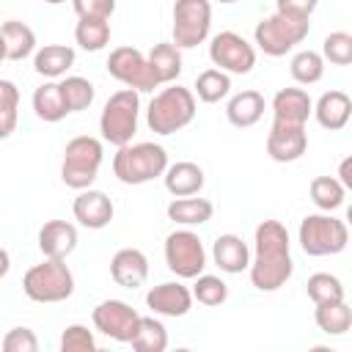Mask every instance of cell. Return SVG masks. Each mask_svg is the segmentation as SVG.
Returning <instances> with one entry per match:
<instances>
[{
	"label": "cell",
	"instance_id": "30bf717a",
	"mask_svg": "<svg viewBox=\"0 0 352 352\" xmlns=\"http://www.w3.org/2000/svg\"><path fill=\"white\" fill-rule=\"evenodd\" d=\"M212 28L209 0H176L173 3V44L179 50H192L206 41Z\"/></svg>",
	"mask_w": 352,
	"mask_h": 352
},
{
	"label": "cell",
	"instance_id": "8fae6325",
	"mask_svg": "<svg viewBox=\"0 0 352 352\" xmlns=\"http://www.w3.org/2000/svg\"><path fill=\"white\" fill-rule=\"evenodd\" d=\"M107 72H110V77H116L118 82H124L126 88H132L138 94L160 88V80L154 77L148 58L135 47H116L107 55Z\"/></svg>",
	"mask_w": 352,
	"mask_h": 352
},
{
	"label": "cell",
	"instance_id": "7c38bea8",
	"mask_svg": "<svg viewBox=\"0 0 352 352\" xmlns=\"http://www.w3.org/2000/svg\"><path fill=\"white\" fill-rule=\"evenodd\" d=\"M209 58L226 74H248L256 66V47L234 30H223L212 38Z\"/></svg>",
	"mask_w": 352,
	"mask_h": 352
},
{
	"label": "cell",
	"instance_id": "ac0fdd59",
	"mask_svg": "<svg viewBox=\"0 0 352 352\" xmlns=\"http://www.w3.org/2000/svg\"><path fill=\"white\" fill-rule=\"evenodd\" d=\"M77 248V228L66 220H47L38 228V250L44 258H66Z\"/></svg>",
	"mask_w": 352,
	"mask_h": 352
},
{
	"label": "cell",
	"instance_id": "5bb4252c",
	"mask_svg": "<svg viewBox=\"0 0 352 352\" xmlns=\"http://www.w3.org/2000/svg\"><path fill=\"white\" fill-rule=\"evenodd\" d=\"M308 148V132L302 124H280L272 121L267 132V154L275 162H294Z\"/></svg>",
	"mask_w": 352,
	"mask_h": 352
},
{
	"label": "cell",
	"instance_id": "603a6c76",
	"mask_svg": "<svg viewBox=\"0 0 352 352\" xmlns=\"http://www.w3.org/2000/svg\"><path fill=\"white\" fill-rule=\"evenodd\" d=\"M264 107H267L264 96H261L258 91L248 88V91H239V94H234V96L228 99V104H226V116H228V121H231L234 126L248 129V126H253V124L261 121Z\"/></svg>",
	"mask_w": 352,
	"mask_h": 352
},
{
	"label": "cell",
	"instance_id": "83f0119b",
	"mask_svg": "<svg viewBox=\"0 0 352 352\" xmlns=\"http://www.w3.org/2000/svg\"><path fill=\"white\" fill-rule=\"evenodd\" d=\"M33 113L47 121V124H55L60 118L69 116L66 110V102H63V94H60V85L55 80H47L44 85H38L33 91Z\"/></svg>",
	"mask_w": 352,
	"mask_h": 352
},
{
	"label": "cell",
	"instance_id": "cb8c5ba5",
	"mask_svg": "<svg viewBox=\"0 0 352 352\" xmlns=\"http://www.w3.org/2000/svg\"><path fill=\"white\" fill-rule=\"evenodd\" d=\"M72 66H74V50L66 44H44L33 55V69L47 80L63 77Z\"/></svg>",
	"mask_w": 352,
	"mask_h": 352
},
{
	"label": "cell",
	"instance_id": "d4e9b609",
	"mask_svg": "<svg viewBox=\"0 0 352 352\" xmlns=\"http://www.w3.org/2000/svg\"><path fill=\"white\" fill-rule=\"evenodd\" d=\"M212 214H214V206L209 198L184 195V198H173L168 204V220L179 223V226H204L212 220Z\"/></svg>",
	"mask_w": 352,
	"mask_h": 352
},
{
	"label": "cell",
	"instance_id": "e0dca14e",
	"mask_svg": "<svg viewBox=\"0 0 352 352\" xmlns=\"http://www.w3.org/2000/svg\"><path fill=\"white\" fill-rule=\"evenodd\" d=\"M110 275L124 289H138L148 278V258L138 248H121L110 261Z\"/></svg>",
	"mask_w": 352,
	"mask_h": 352
},
{
	"label": "cell",
	"instance_id": "2e32d148",
	"mask_svg": "<svg viewBox=\"0 0 352 352\" xmlns=\"http://www.w3.org/2000/svg\"><path fill=\"white\" fill-rule=\"evenodd\" d=\"M146 305L160 316H184L192 308V292L179 280H165L146 294Z\"/></svg>",
	"mask_w": 352,
	"mask_h": 352
},
{
	"label": "cell",
	"instance_id": "1f68e13d",
	"mask_svg": "<svg viewBox=\"0 0 352 352\" xmlns=\"http://www.w3.org/2000/svg\"><path fill=\"white\" fill-rule=\"evenodd\" d=\"M231 94V77L220 69H204L195 77V96L206 104H214Z\"/></svg>",
	"mask_w": 352,
	"mask_h": 352
},
{
	"label": "cell",
	"instance_id": "4316f807",
	"mask_svg": "<svg viewBox=\"0 0 352 352\" xmlns=\"http://www.w3.org/2000/svg\"><path fill=\"white\" fill-rule=\"evenodd\" d=\"M0 36L6 41V60H25L36 50V33L19 19L3 22L0 25Z\"/></svg>",
	"mask_w": 352,
	"mask_h": 352
},
{
	"label": "cell",
	"instance_id": "ba28073f",
	"mask_svg": "<svg viewBox=\"0 0 352 352\" xmlns=\"http://www.w3.org/2000/svg\"><path fill=\"white\" fill-rule=\"evenodd\" d=\"M297 242L308 256H336L349 242V228L330 212L305 214L297 231Z\"/></svg>",
	"mask_w": 352,
	"mask_h": 352
},
{
	"label": "cell",
	"instance_id": "ffe728a7",
	"mask_svg": "<svg viewBox=\"0 0 352 352\" xmlns=\"http://www.w3.org/2000/svg\"><path fill=\"white\" fill-rule=\"evenodd\" d=\"M212 258L214 264L228 272V275H236L242 270H248L250 264V248L248 242L239 236V234H220L212 245Z\"/></svg>",
	"mask_w": 352,
	"mask_h": 352
},
{
	"label": "cell",
	"instance_id": "7dc6e473",
	"mask_svg": "<svg viewBox=\"0 0 352 352\" xmlns=\"http://www.w3.org/2000/svg\"><path fill=\"white\" fill-rule=\"evenodd\" d=\"M41 3H47V6H60V3H66V0H41Z\"/></svg>",
	"mask_w": 352,
	"mask_h": 352
},
{
	"label": "cell",
	"instance_id": "e575fe53",
	"mask_svg": "<svg viewBox=\"0 0 352 352\" xmlns=\"http://www.w3.org/2000/svg\"><path fill=\"white\" fill-rule=\"evenodd\" d=\"M58 85H60V94H63V102H66V110L69 113H80V110H88L91 107L94 94H96L94 85H91V80L72 74V77H63Z\"/></svg>",
	"mask_w": 352,
	"mask_h": 352
},
{
	"label": "cell",
	"instance_id": "4fadbf2b",
	"mask_svg": "<svg viewBox=\"0 0 352 352\" xmlns=\"http://www.w3.org/2000/svg\"><path fill=\"white\" fill-rule=\"evenodd\" d=\"M138 316L140 314L129 302H124V300H104V302H99L94 308L91 322H94V327L102 336H107L113 341H121V344H129V338L135 333V324H138Z\"/></svg>",
	"mask_w": 352,
	"mask_h": 352
},
{
	"label": "cell",
	"instance_id": "7a4b0ae2",
	"mask_svg": "<svg viewBox=\"0 0 352 352\" xmlns=\"http://www.w3.org/2000/svg\"><path fill=\"white\" fill-rule=\"evenodd\" d=\"M168 151L160 143H126L113 157V173L121 184H146L165 173Z\"/></svg>",
	"mask_w": 352,
	"mask_h": 352
},
{
	"label": "cell",
	"instance_id": "74e56055",
	"mask_svg": "<svg viewBox=\"0 0 352 352\" xmlns=\"http://www.w3.org/2000/svg\"><path fill=\"white\" fill-rule=\"evenodd\" d=\"M305 292L314 300V305L344 300V283L336 275H330V272H314L308 278V283H305Z\"/></svg>",
	"mask_w": 352,
	"mask_h": 352
},
{
	"label": "cell",
	"instance_id": "8992f818",
	"mask_svg": "<svg viewBox=\"0 0 352 352\" xmlns=\"http://www.w3.org/2000/svg\"><path fill=\"white\" fill-rule=\"evenodd\" d=\"M22 292L33 302H63L74 292V275L66 267V258H44L33 264L22 278Z\"/></svg>",
	"mask_w": 352,
	"mask_h": 352
},
{
	"label": "cell",
	"instance_id": "60d3db41",
	"mask_svg": "<svg viewBox=\"0 0 352 352\" xmlns=\"http://www.w3.org/2000/svg\"><path fill=\"white\" fill-rule=\"evenodd\" d=\"M38 338L30 327H11L3 336V352H36Z\"/></svg>",
	"mask_w": 352,
	"mask_h": 352
},
{
	"label": "cell",
	"instance_id": "6da1fadb",
	"mask_svg": "<svg viewBox=\"0 0 352 352\" xmlns=\"http://www.w3.org/2000/svg\"><path fill=\"white\" fill-rule=\"evenodd\" d=\"M250 283L258 292H278L294 272L289 253V231L280 220H261L253 234V261L248 264Z\"/></svg>",
	"mask_w": 352,
	"mask_h": 352
},
{
	"label": "cell",
	"instance_id": "9a60e30c",
	"mask_svg": "<svg viewBox=\"0 0 352 352\" xmlns=\"http://www.w3.org/2000/svg\"><path fill=\"white\" fill-rule=\"evenodd\" d=\"M72 212H74V220H77L80 226L99 231V228L110 226L116 209H113V201H110L102 190H91V187H85V190H80V195L74 198Z\"/></svg>",
	"mask_w": 352,
	"mask_h": 352
},
{
	"label": "cell",
	"instance_id": "9c48e42d",
	"mask_svg": "<svg viewBox=\"0 0 352 352\" xmlns=\"http://www.w3.org/2000/svg\"><path fill=\"white\" fill-rule=\"evenodd\" d=\"M165 264L176 278H195L206 267V250L195 231L179 228L165 236Z\"/></svg>",
	"mask_w": 352,
	"mask_h": 352
},
{
	"label": "cell",
	"instance_id": "d6986e66",
	"mask_svg": "<svg viewBox=\"0 0 352 352\" xmlns=\"http://www.w3.org/2000/svg\"><path fill=\"white\" fill-rule=\"evenodd\" d=\"M311 113H314V102H311L308 91H302V88H280L272 96V121L305 126Z\"/></svg>",
	"mask_w": 352,
	"mask_h": 352
},
{
	"label": "cell",
	"instance_id": "44dd1931",
	"mask_svg": "<svg viewBox=\"0 0 352 352\" xmlns=\"http://www.w3.org/2000/svg\"><path fill=\"white\" fill-rule=\"evenodd\" d=\"M314 116H316V121H319L322 129L338 132V129H344L349 124L352 99L344 91H324L319 96V102L314 104Z\"/></svg>",
	"mask_w": 352,
	"mask_h": 352
},
{
	"label": "cell",
	"instance_id": "d590c367",
	"mask_svg": "<svg viewBox=\"0 0 352 352\" xmlns=\"http://www.w3.org/2000/svg\"><path fill=\"white\" fill-rule=\"evenodd\" d=\"M19 121V88L11 80H0V140L11 138Z\"/></svg>",
	"mask_w": 352,
	"mask_h": 352
},
{
	"label": "cell",
	"instance_id": "3957f363",
	"mask_svg": "<svg viewBox=\"0 0 352 352\" xmlns=\"http://www.w3.org/2000/svg\"><path fill=\"white\" fill-rule=\"evenodd\" d=\"M195 118V94L182 85L162 88L146 110V124L154 135H173L182 132Z\"/></svg>",
	"mask_w": 352,
	"mask_h": 352
},
{
	"label": "cell",
	"instance_id": "484cf974",
	"mask_svg": "<svg viewBox=\"0 0 352 352\" xmlns=\"http://www.w3.org/2000/svg\"><path fill=\"white\" fill-rule=\"evenodd\" d=\"M146 58H148V66H151L154 77L160 80V85L179 80V74H182V50L173 41L154 44Z\"/></svg>",
	"mask_w": 352,
	"mask_h": 352
},
{
	"label": "cell",
	"instance_id": "f1b7e54d",
	"mask_svg": "<svg viewBox=\"0 0 352 352\" xmlns=\"http://www.w3.org/2000/svg\"><path fill=\"white\" fill-rule=\"evenodd\" d=\"M316 327L327 336H344L352 327V308L346 305V300H336V302H319L314 311Z\"/></svg>",
	"mask_w": 352,
	"mask_h": 352
},
{
	"label": "cell",
	"instance_id": "f6af8a7d",
	"mask_svg": "<svg viewBox=\"0 0 352 352\" xmlns=\"http://www.w3.org/2000/svg\"><path fill=\"white\" fill-rule=\"evenodd\" d=\"M8 270H11V256H8L6 248H0V278H6Z\"/></svg>",
	"mask_w": 352,
	"mask_h": 352
},
{
	"label": "cell",
	"instance_id": "bcb514c9",
	"mask_svg": "<svg viewBox=\"0 0 352 352\" xmlns=\"http://www.w3.org/2000/svg\"><path fill=\"white\" fill-rule=\"evenodd\" d=\"M6 60V41H3V36H0V63Z\"/></svg>",
	"mask_w": 352,
	"mask_h": 352
},
{
	"label": "cell",
	"instance_id": "836d02e7",
	"mask_svg": "<svg viewBox=\"0 0 352 352\" xmlns=\"http://www.w3.org/2000/svg\"><path fill=\"white\" fill-rule=\"evenodd\" d=\"M74 41L85 52H99L110 41V22L107 19H80L74 28Z\"/></svg>",
	"mask_w": 352,
	"mask_h": 352
},
{
	"label": "cell",
	"instance_id": "ab89813d",
	"mask_svg": "<svg viewBox=\"0 0 352 352\" xmlns=\"http://www.w3.org/2000/svg\"><path fill=\"white\" fill-rule=\"evenodd\" d=\"M60 352H96V338L85 324H69L60 336Z\"/></svg>",
	"mask_w": 352,
	"mask_h": 352
},
{
	"label": "cell",
	"instance_id": "b9f144b4",
	"mask_svg": "<svg viewBox=\"0 0 352 352\" xmlns=\"http://www.w3.org/2000/svg\"><path fill=\"white\" fill-rule=\"evenodd\" d=\"M72 6L80 19H110L116 11V0H72Z\"/></svg>",
	"mask_w": 352,
	"mask_h": 352
},
{
	"label": "cell",
	"instance_id": "7402d4cb",
	"mask_svg": "<svg viewBox=\"0 0 352 352\" xmlns=\"http://www.w3.org/2000/svg\"><path fill=\"white\" fill-rule=\"evenodd\" d=\"M165 179V190L173 195V198H184V195H198L201 187H204V168L190 162V160H182V162H173L165 168L162 173Z\"/></svg>",
	"mask_w": 352,
	"mask_h": 352
},
{
	"label": "cell",
	"instance_id": "8d00e7d4",
	"mask_svg": "<svg viewBox=\"0 0 352 352\" xmlns=\"http://www.w3.org/2000/svg\"><path fill=\"white\" fill-rule=\"evenodd\" d=\"M195 283H192V300H198L201 305H206V308H214V305H223L226 300H228V286H226V280L223 278H217V275H195L192 278Z\"/></svg>",
	"mask_w": 352,
	"mask_h": 352
},
{
	"label": "cell",
	"instance_id": "f546056e",
	"mask_svg": "<svg viewBox=\"0 0 352 352\" xmlns=\"http://www.w3.org/2000/svg\"><path fill=\"white\" fill-rule=\"evenodd\" d=\"M129 344L138 352H165V346H168V330L154 316H138V324H135V333H132Z\"/></svg>",
	"mask_w": 352,
	"mask_h": 352
},
{
	"label": "cell",
	"instance_id": "c3c4849f",
	"mask_svg": "<svg viewBox=\"0 0 352 352\" xmlns=\"http://www.w3.org/2000/svg\"><path fill=\"white\" fill-rule=\"evenodd\" d=\"M214 3H223V6H228V3H239V0H214Z\"/></svg>",
	"mask_w": 352,
	"mask_h": 352
},
{
	"label": "cell",
	"instance_id": "277c9868",
	"mask_svg": "<svg viewBox=\"0 0 352 352\" xmlns=\"http://www.w3.org/2000/svg\"><path fill=\"white\" fill-rule=\"evenodd\" d=\"M308 30H311V19H308V16H294V14H280V11H275V14L264 16V19L256 25L253 41H256V47H258L264 55L280 58V55H286L289 50H294L297 44H302L305 36H308Z\"/></svg>",
	"mask_w": 352,
	"mask_h": 352
},
{
	"label": "cell",
	"instance_id": "ee69618b",
	"mask_svg": "<svg viewBox=\"0 0 352 352\" xmlns=\"http://www.w3.org/2000/svg\"><path fill=\"white\" fill-rule=\"evenodd\" d=\"M338 182L346 190H352V157H344L341 160V165H338Z\"/></svg>",
	"mask_w": 352,
	"mask_h": 352
},
{
	"label": "cell",
	"instance_id": "d6a6232c",
	"mask_svg": "<svg viewBox=\"0 0 352 352\" xmlns=\"http://www.w3.org/2000/svg\"><path fill=\"white\" fill-rule=\"evenodd\" d=\"M289 72H292L294 82H300V85H314V82H319V80L324 77V58H322L319 52H314V50H300V52L292 58Z\"/></svg>",
	"mask_w": 352,
	"mask_h": 352
},
{
	"label": "cell",
	"instance_id": "5b68a950",
	"mask_svg": "<svg viewBox=\"0 0 352 352\" xmlns=\"http://www.w3.org/2000/svg\"><path fill=\"white\" fill-rule=\"evenodd\" d=\"M104 160V148L99 138L91 135H77L66 143L63 148V162H60V179L72 190H85L94 184L99 168Z\"/></svg>",
	"mask_w": 352,
	"mask_h": 352
},
{
	"label": "cell",
	"instance_id": "7bdbcfd3",
	"mask_svg": "<svg viewBox=\"0 0 352 352\" xmlns=\"http://www.w3.org/2000/svg\"><path fill=\"white\" fill-rule=\"evenodd\" d=\"M319 0H275V11L280 14H294V16H308L316 11Z\"/></svg>",
	"mask_w": 352,
	"mask_h": 352
},
{
	"label": "cell",
	"instance_id": "f35d334b",
	"mask_svg": "<svg viewBox=\"0 0 352 352\" xmlns=\"http://www.w3.org/2000/svg\"><path fill=\"white\" fill-rule=\"evenodd\" d=\"M319 55L324 60H330L333 66H349L352 63V36L346 30H336V33L324 36Z\"/></svg>",
	"mask_w": 352,
	"mask_h": 352
},
{
	"label": "cell",
	"instance_id": "4dcf8cb0",
	"mask_svg": "<svg viewBox=\"0 0 352 352\" xmlns=\"http://www.w3.org/2000/svg\"><path fill=\"white\" fill-rule=\"evenodd\" d=\"M308 195H311V201L316 204V209L333 212V209H338V206L344 204L346 187H344L336 176H316V179L311 182V187H308Z\"/></svg>",
	"mask_w": 352,
	"mask_h": 352
},
{
	"label": "cell",
	"instance_id": "52a82bcc",
	"mask_svg": "<svg viewBox=\"0 0 352 352\" xmlns=\"http://www.w3.org/2000/svg\"><path fill=\"white\" fill-rule=\"evenodd\" d=\"M138 116H140V94L132 88L116 91L99 116V132L102 140L113 146H126L132 143V135L138 132Z\"/></svg>",
	"mask_w": 352,
	"mask_h": 352
}]
</instances>
